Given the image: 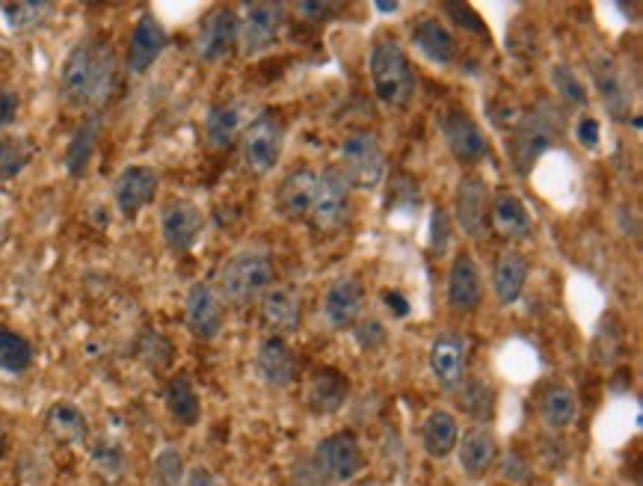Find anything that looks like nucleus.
<instances>
[{"mask_svg":"<svg viewBox=\"0 0 643 486\" xmlns=\"http://www.w3.org/2000/svg\"><path fill=\"white\" fill-rule=\"evenodd\" d=\"M119 62L110 45L98 39L78 42L60 69V93L72 107H102L116 90Z\"/></svg>","mask_w":643,"mask_h":486,"instance_id":"1","label":"nucleus"},{"mask_svg":"<svg viewBox=\"0 0 643 486\" xmlns=\"http://www.w3.org/2000/svg\"><path fill=\"white\" fill-rule=\"evenodd\" d=\"M367 74H371L374 95L386 107H398L400 110V107H407L416 98L419 78H416L409 54L404 51V45L398 39L383 36V39L374 42L371 57H367Z\"/></svg>","mask_w":643,"mask_h":486,"instance_id":"2","label":"nucleus"},{"mask_svg":"<svg viewBox=\"0 0 643 486\" xmlns=\"http://www.w3.org/2000/svg\"><path fill=\"white\" fill-rule=\"evenodd\" d=\"M273 259L265 249H241L220 268L217 294L232 306H249L265 297V291L273 285Z\"/></svg>","mask_w":643,"mask_h":486,"instance_id":"3","label":"nucleus"},{"mask_svg":"<svg viewBox=\"0 0 643 486\" xmlns=\"http://www.w3.org/2000/svg\"><path fill=\"white\" fill-rule=\"evenodd\" d=\"M341 176L350 187L359 190H377L386 178V152L371 131H353L341 143Z\"/></svg>","mask_w":643,"mask_h":486,"instance_id":"4","label":"nucleus"},{"mask_svg":"<svg viewBox=\"0 0 643 486\" xmlns=\"http://www.w3.org/2000/svg\"><path fill=\"white\" fill-rule=\"evenodd\" d=\"M561 131V119L554 116L551 104H540L537 110L522 116L516 131L511 137V157L519 176H528L531 166L540 161V155L551 145L554 134Z\"/></svg>","mask_w":643,"mask_h":486,"instance_id":"5","label":"nucleus"},{"mask_svg":"<svg viewBox=\"0 0 643 486\" xmlns=\"http://www.w3.org/2000/svg\"><path fill=\"white\" fill-rule=\"evenodd\" d=\"M285 149V125L276 114H261L249 122V128L241 137V157L244 166L256 176H267Z\"/></svg>","mask_w":643,"mask_h":486,"instance_id":"6","label":"nucleus"},{"mask_svg":"<svg viewBox=\"0 0 643 486\" xmlns=\"http://www.w3.org/2000/svg\"><path fill=\"white\" fill-rule=\"evenodd\" d=\"M285 27L282 3H246L237 15V48L244 57H261L279 42Z\"/></svg>","mask_w":643,"mask_h":486,"instance_id":"7","label":"nucleus"},{"mask_svg":"<svg viewBox=\"0 0 643 486\" xmlns=\"http://www.w3.org/2000/svg\"><path fill=\"white\" fill-rule=\"evenodd\" d=\"M312 463H315L329 484H350L362 475L365 469V457L359 448V439L350 430H336V434L324 436L312 451Z\"/></svg>","mask_w":643,"mask_h":486,"instance_id":"8","label":"nucleus"},{"mask_svg":"<svg viewBox=\"0 0 643 486\" xmlns=\"http://www.w3.org/2000/svg\"><path fill=\"white\" fill-rule=\"evenodd\" d=\"M350 211V185L344 181V176L338 169H324L320 178H317V193L315 205H312V214H308V226L315 232H336V228L344 226Z\"/></svg>","mask_w":643,"mask_h":486,"instance_id":"9","label":"nucleus"},{"mask_svg":"<svg viewBox=\"0 0 643 486\" xmlns=\"http://www.w3.org/2000/svg\"><path fill=\"white\" fill-rule=\"evenodd\" d=\"M469 363L471 342L469 335H463V332H442L430 344V374H433V380L442 389H457L466 380V374H469Z\"/></svg>","mask_w":643,"mask_h":486,"instance_id":"10","label":"nucleus"},{"mask_svg":"<svg viewBox=\"0 0 643 486\" xmlns=\"http://www.w3.org/2000/svg\"><path fill=\"white\" fill-rule=\"evenodd\" d=\"M442 140L448 145V152L457 157L463 166H475L480 161H490V140L483 137L480 125L471 119L466 110H448L440 122Z\"/></svg>","mask_w":643,"mask_h":486,"instance_id":"11","label":"nucleus"},{"mask_svg":"<svg viewBox=\"0 0 643 486\" xmlns=\"http://www.w3.org/2000/svg\"><path fill=\"white\" fill-rule=\"evenodd\" d=\"M204 232L202 208L190 199H173L161 211V238L173 252H190Z\"/></svg>","mask_w":643,"mask_h":486,"instance_id":"12","label":"nucleus"},{"mask_svg":"<svg viewBox=\"0 0 643 486\" xmlns=\"http://www.w3.org/2000/svg\"><path fill=\"white\" fill-rule=\"evenodd\" d=\"M184 323H187V330L194 332L199 342H214L217 335L223 332V300H220V294L208 282H196V285L187 288V297H184Z\"/></svg>","mask_w":643,"mask_h":486,"instance_id":"13","label":"nucleus"},{"mask_svg":"<svg viewBox=\"0 0 643 486\" xmlns=\"http://www.w3.org/2000/svg\"><path fill=\"white\" fill-rule=\"evenodd\" d=\"M237 48V12L232 7H214L199 24L196 54L204 62H220Z\"/></svg>","mask_w":643,"mask_h":486,"instance_id":"14","label":"nucleus"},{"mask_svg":"<svg viewBox=\"0 0 643 486\" xmlns=\"http://www.w3.org/2000/svg\"><path fill=\"white\" fill-rule=\"evenodd\" d=\"M454 217L466 238H483L490 226V190L478 176H463L454 197Z\"/></svg>","mask_w":643,"mask_h":486,"instance_id":"15","label":"nucleus"},{"mask_svg":"<svg viewBox=\"0 0 643 486\" xmlns=\"http://www.w3.org/2000/svg\"><path fill=\"white\" fill-rule=\"evenodd\" d=\"M154 197H157V173L152 166H125L113 181V199L125 220L140 217V211L152 205Z\"/></svg>","mask_w":643,"mask_h":486,"instance_id":"16","label":"nucleus"},{"mask_svg":"<svg viewBox=\"0 0 643 486\" xmlns=\"http://www.w3.org/2000/svg\"><path fill=\"white\" fill-rule=\"evenodd\" d=\"M448 309L454 315H475L483 303V276H480L478 261L471 259V252H459L448 268Z\"/></svg>","mask_w":643,"mask_h":486,"instance_id":"17","label":"nucleus"},{"mask_svg":"<svg viewBox=\"0 0 643 486\" xmlns=\"http://www.w3.org/2000/svg\"><path fill=\"white\" fill-rule=\"evenodd\" d=\"M317 178L320 173L312 166H300L294 173H288L282 185L276 187V211L291 223H306L315 205Z\"/></svg>","mask_w":643,"mask_h":486,"instance_id":"18","label":"nucleus"},{"mask_svg":"<svg viewBox=\"0 0 643 486\" xmlns=\"http://www.w3.org/2000/svg\"><path fill=\"white\" fill-rule=\"evenodd\" d=\"M365 306V285L356 276H338L324 294V318L329 330H353Z\"/></svg>","mask_w":643,"mask_h":486,"instance_id":"19","label":"nucleus"},{"mask_svg":"<svg viewBox=\"0 0 643 486\" xmlns=\"http://www.w3.org/2000/svg\"><path fill=\"white\" fill-rule=\"evenodd\" d=\"M350 401V377L332 365H320L308 374L306 406L315 415H336Z\"/></svg>","mask_w":643,"mask_h":486,"instance_id":"20","label":"nucleus"},{"mask_svg":"<svg viewBox=\"0 0 643 486\" xmlns=\"http://www.w3.org/2000/svg\"><path fill=\"white\" fill-rule=\"evenodd\" d=\"M169 36L161 21L154 19L152 12H143L131 31V42H128V72L145 74L152 69L157 57L166 51Z\"/></svg>","mask_w":643,"mask_h":486,"instance_id":"21","label":"nucleus"},{"mask_svg":"<svg viewBox=\"0 0 643 486\" xmlns=\"http://www.w3.org/2000/svg\"><path fill=\"white\" fill-rule=\"evenodd\" d=\"M490 228L507 244L528 240L534 232L531 211L513 190H499L490 202Z\"/></svg>","mask_w":643,"mask_h":486,"instance_id":"22","label":"nucleus"},{"mask_svg":"<svg viewBox=\"0 0 643 486\" xmlns=\"http://www.w3.org/2000/svg\"><path fill=\"white\" fill-rule=\"evenodd\" d=\"M457 460L463 475L471 477V481H480V477H487L495 469L499 439H495L490 427H471L469 434H463V439L457 442Z\"/></svg>","mask_w":643,"mask_h":486,"instance_id":"23","label":"nucleus"},{"mask_svg":"<svg viewBox=\"0 0 643 486\" xmlns=\"http://www.w3.org/2000/svg\"><path fill=\"white\" fill-rule=\"evenodd\" d=\"M591 74L593 83H596V90L603 95L605 107H608V114H611L613 119H629V116H632V90H629V83H626L620 66H617L611 57L599 54V57H593Z\"/></svg>","mask_w":643,"mask_h":486,"instance_id":"24","label":"nucleus"},{"mask_svg":"<svg viewBox=\"0 0 643 486\" xmlns=\"http://www.w3.org/2000/svg\"><path fill=\"white\" fill-rule=\"evenodd\" d=\"M256 371L270 389H288L296 377V356L282 335H267L258 344Z\"/></svg>","mask_w":643,"mask_h":486,"instance_id":"25","label":"nucleus"},{"mask_svg":"<svg viewBox=\"0 0 643 486\" xmlns=\"http://www.w3.org/2000/svg\"><path fill=\"white\" fill-rule=\"evenodd\" d=\"M261 321L273 335H294L303 327V300L294 288H267L261 297Z\"/></svg>","mask_w":643,"mask_h":486,"instance_id":"26","label":"nucleus"},{"mask_svg":"<svg viewBox=\"0 0 643 486\" xmlns=\"http://www.w3.org/2000/svg\"><path fill=\"white\" fill-rule=\"evenodd\" d=\"M412 45L419 48L421 57H428L433 66H451V62L457 60V39H454V33L442 24L440 19H433V15H424L412 24Z\"/></svg>","mask_w":643,"mask_h":486,"instance_id":"27","label":"nucleus"},{"mask_svg":"<svg viewBox=\"0 0 643 486\" xmlns=\"http://www.w3.org/2000/svg\"><path fill=\"white\" fill-rule=\"evenodd\" d=\"M528 270H531L528 259L522 256L519 249H501L495 268H492V291H495V300L501 306L519 303L522 291L528 285Z\"/></svg>","mask_w":643,"mask_h":486,"instance_id":"28","label":"nucleus"},{"mask_svg":"<svg viewBox=\"0 0 643 486\" xmlns=\"http://www.w3.org/2000/svg\"><path fill=\"white\" fill-rule=\"evenodd\" d=\"M102 114H90L78 128H74L69 149H66V173L72 178H83L90 169L95 149H98V137H102Z\"/></svg>","mask_w":643,"mask_h":486,"instance_id":"29","label":"nucleus"},{"mask_svg":"<svg viewBox=\"0 0 643 486\" xmlns=\"http://www.w3.org/2000/svg\"><path fill=\"white\" fill-rule=\"evenodd\" d=\"M459 425L448 410H433L421 427V446L433 460H445L457 451Z\"/></svg>","mask_w":643,"mask_h":486,"instance_id":"30","label":"nucleus"},{"mask_svg":"<svg viewBox=\"0 0 643 486\" xmlns=\"http://www.w3.org/2000/svg\"><path fill=\"white\" fill-rule=\"evenodd\" d=\"M164 401L166 410H169V415H173L178 425H199V418H202V401H199V392H196L194 380L187 374H175L173 380L166 383Z\"/></svg>","mask_w":643,"mask_h":486,"instance_id":"31","label":"nucleus"},{"mask_svg":"<svg viewBox=\"0 0 643 486\" xmlns=\"http://www.w3.org/2000/svg\"><path fill=\"white\" fill-rule=\"evenodd\" d=\"M45 427H48V434L62 442V446H83L86 439H90V422H86V415L78 410L74 404H54L45 415Z\"/></svg>","mask_w":643,"mask_h":486,"instance_id":"32","label":"nucleus"},{"mask_svg":"<svg viewBox=\"0 0 643 486\" xmlns=\"http://www.w3.org/2000/svg\"><path fill=\"white\" fill-rule=\"evenodd\" d=\"M575 415H578V401H575V392H572L570 386H549L542 392L540 418L549 430L561 434V430L572 427Z\"/></svg>","mask_w":643,"mask_h":486,"instance_id":"33","label":"nucleus"},{"mask_svg":"<svg viewBox=\"0 0 643 486\" xmlns=\"http://www.w3.org/2000/svg\"><path fill=\"white\" fill-rule=\"evenodd\" d=\"M241 134V110L237 104L220 102L204 116V143L211 149H229Z\"/></svg>","mask_w":643,"mask_h":486,"instance_id":"34","label":"nucleus"},{"mask_svg":"<svg viewBox=\"0 0 643 486\" xmlns=\"http://www.w3.org/2000/svg\"><path fill=\"white\" fill-rule=\"evenodd\" d=\"M457 406L475 422H490L495 413V389L483 380H463L457 386Z\"/></svg>","mask_w":643,"mask_h":486,"instance_id":"35","label":"nucleus"},{"mask_svg":"<svg viewBox=\"0 0 643 486\" xmlns=\"http://www.w3.org/2000/svg\"><path fill=\"white\" fill-rule=\"evenodd\" d=\"M36 145L27 137H0V181L21 176L31 166Z\"/></svg>","mask_w":643,"mask_h":486,"instance_id":"36","label":"nucleus"},{"mask_svg":"<svg viewBox=\"0 0 643 486\" xmlns=\"http://www.w3.org/2000/svg\"><path fill=\"white\" fill-rule=\"evenodd\" d=\"M51 3L31 0V3H3V7H0V15H3V24H7L12 33H31L36 31L39 24H45V19L51 15Z\"/></svg>","mask_w":643,"mask_h":486,"instance_id":"37","label":"nucleus"},{"mask_svg":"<svg viewBox=\"0 0 643 486\" xmlns=\"http://www.w3.org/2000/svg\"><path fill=\"white\" fill-rule=\"evenodd\" d=\"M33 365V344L15 330L0 327V371L21 374Z\"/></svg>","mask_w":643,"mask_h":486,"instance_id":"38","label":"nucleus"},{"mask_svg":"<svg viewBox=\"0 0 643 486\" xmlns=\"http://www.w3.org/2000/svg\"><path fill=\"white\" fill-rule=\"evenodd\" d=\"M551 83H554V90H558L563 102L572 104V107H587V102H591V95L584 90L578 72L572 66H566V62L551 66Z\"/></svg>","mask_w":643,"mask_h":486,"instance_id":"39","label":"nucleus"},{"mask_svg":"<svg viewBox=\"0 0 643 486\" xmlns=\"http://www.w3.org/2000/svg\"><path fill=\"white\" fill-rule=\"evenodd\" d=\"M184 457L175 448L166 446L161 454L154 457L152 484L154 486H184Z\"/></svg>","mask_w":643,"mask_h":486,"instance_id":"40","label":"nucleus"},{"mask_svg":"<svg viewBox=\"0 0 643 486\" xmlns=\"http://www.w3.org/2000/svg\"><path fill=\"white\" fill-rule=\"evenodd\" d=\"M92 466H95V472L104 481L116 484L125 475V454L116 446H110V442H102V446L92 448Z\"/></svg>","mask_w":643,"mask_h":486,"instance_id":"41","label":"nucleus"},{"mask_svg":"<svg viewBox=\"0 0 643 486\" xmlns=\"http://www.w3.org/2000/svg\"><path fill=\"white\" fill-rule=\"evenodd\" d=\"M353 335H356V342L362 351H377L379 344L386 342V327H383L377 318H365V321H356Z\"/></svg>","mask_w":643,"mask_h":486,"instance_id":"42","label":"nucleus"},{"mask_svg":"<svg viewBox=\"0 0 643 486\" xmlns=\"http://www.w3.org/2000/svg\"><path fill=\"white\" fill-rule=\"evenodd\" d=\"M445 12H448L451 19H454V24L457 27H463V31L469 33H487V24L475 15V10L471 7H466V3H445Z\"/></svg>","mask_w":643,"mask_h":486,"instance_id":"43","label":"nucleus"},{"mask_svg":"<svg viewBox=\"0 0 643 486\" xmlns=\"http://www.w3.org/2000/svg\"><path fill=\"white\" fill-rule=\"evenodd\" d=\"M291 477H294V486H332L327 477H324V472L312 463V457H303L300 463H294Z\"/></svg>","mask_w":643,"mask_h":486,"instance_id":"44","label":"nucleus"},{"mask_svg":"<svg viewBox=\"0 0 643 486\" xmlns=\"http://www.w3.org/2000/svg\"><path fill=\"white\" fill-rule=\"evenodd\" d=\"M430 228H433V235H430V244L436 252H445L448 249V214L436 208L433 211V220H430Z\"/></svg>","mask_w":643,"mask_h":486,"instance_id":"45","label":"nucleus"},{"mask_svg":"<svg viewBox=\"0 0 643 486\" xmlns=\"http://www.w3.org/2000/svg\"><path fill=\"white\" fill-rule=\"evenodd\" d=\"M19 107H21V98L15 90H0V131L15 122Z\"/></svg>","mask_w":643,"mask_h":486,"instance_id":"46","label":"nucleus"},{"mask_svg":"<svg viewBox=\"0 0 643 486\" xmlns=\"http://www.w3.org/2000/svg\"><path fill=\"white\" fill-rule=\"evenodd\" d=\"M599 122L593 119V116H582L578 125H575V140L584 145V149H596L599 145Z\"/></svg>","mask_w":643,"mask_h":486,"instance_id":"47","label":"nucleus"},{"mask_svg":"<svg viewBox=\"0 0 643 486\" xmlns=\"http://www.w3.org/2000/svg\"><path fill=\"white\" fill-rule=\"evenodd\" d=\"M296 12L306 21H329L336 12H341L338 3H296Z\"/></svg>","mask_w":643,"mask_h":486,"instance_id":"48","label":"nucleus"},{"mask_svg":"<svg viewBox=\"0 0 643 486\" xmlns=\"http://www.w3.org/2000/svg\"><path fill=\"white\" fill-rule=\"evenodd\" d=\"M383 303H386V309L391 311L395 318H407L409 315V303L400 291H383Z\"/></svg>","mask_w":643,"mask_h":486,"instance_id":"49","label":"nucleus"},{"mask_svg":"<svg viewBox=\"0 0 643 486\" xmlns=\"http://www.w3.org/2000/svg\"><path fill=\"white\" fill-rule=\"evenodd\" d=\"M184 486H220V481H217L214 475H211V472H208V469H194V472H190V475L184 477Z\"/></svg>","mask_w":643,"mask_h":486,"instance_id":"50","label":"nucleus"},{"mask_svg":"<svg viewBox=\"0 0 643 486\" xmlns=\"http://www.w3.org/2000/svg\"><path fill=\"white\" fill-rule=\"evenodd\" d=\"M379 12H395L398 10V3H377Z\"/></svg>","mask_w":643,"mask_h":486,"instance_id":"51","label":"nucleus"},{"mask_svg":"<svg viewBox=\"0 0 643 486\" xmlns=\"http://www.w3.org/2000/svg\"><path fill=\"white\" fill-rule=\"evenodd\" d=\"M359 486H379V484H374V481H362V484Z\"/></svg>","mask_w":643,"mask_h":486,"instance_id":"52","label":"nucleus"},{"mask_svg":"<svg viewBox=\"0 0 643 486\" xmlns=\"http://www.w3.org/2000/svg\"><path fill=\"white\" fill-rule=\"evenodd\" d=\"M0 446H3V434H0Z\"/></svg>","mask_w":643,"mask_h":486,"instance_id":"53","label":"nucleus"}]
</instances>
